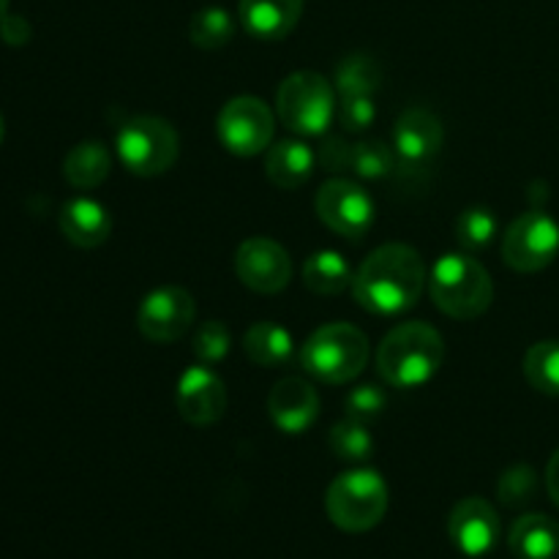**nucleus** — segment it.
<instances>
[{
    "label": "nucleus",
    "instance_id": "f03ea898",
    "mask_svg": "<svg viewBox=\"0 0 559 559\" xmlns=\"http://www.w3.org/2000/svg\"><path fill=\"white\" fill-rule=\"evenodd\" d=\"M445 342L426 322H402L391 328L377 347V371L391 388H420L440 371Z\"/></svg>",
    "mask_w": 559,
    "mask_h": 559
},
{
    "label": "nucleus",
    "instance_id": "473e14b6",
    "mask_svg": "<svg viewBox=\"0 0 559 559\" xmlns=\"http://www.w3.org/2000/svg\"><path fill=\"white\" fill-rule=\"evenodd\" d=\"M377 118V107L371 96H342L338 104V123L347 134H360L369 129Z\"/></svg>",
    "mask_w": 559,
    "mask_h": 559
},
{
    "label": "nucleus",
    "instance_id": "4be33fe9",
    "mask_svg": "<svg viewBox=\"0 0 559 559\" xmlns=\"http://www.w3.org/2000/svg\"><path fill=\"white\" fill-rule=\"evenodd\" d=\"M109 169H112V158H109L107 145L96 140L80 142L63 158L66 180L82 191L98 189L109 178Z\"/></svg>",
    "mask_w": 559,
    "mask_h": 559
},
{
    "label": "nucleus",
    "instance_id": "f8f14e48",
    "mask_svg": "<svg viewBox=\"0 0 559 559\" xmlns=\"http://www.w3.org/2000/svg\"><path fill=\"white\" fill-rule=\"evenodd\" d=\"M235 273L251 293L276 295L293 278V260L276 240L249 238L235 251Z\"/></svg>",
    "mask_w": 559,
    "mask_h": 559
},
{
    "label": "nucleus",
    "instance_id": "0eeeda50",
    "mask_svg": "<svg viewBox=\"0 0 559 559\" xmlns=\"http://www.w3.org/2000/svg\"><path fill=\"white\" fill-rule=\"evenodd\" d=\"M178 131L156 115H136L118 131V156L140 178L164 175L178 162Z\"/></svg>",
    "mask_w": 559,
    "mask_h": 559
},
{
    "label": "nucleus",
    "instance_id": "6ab92c4d",
    "mask_svg": "<svg viewBox=\"0 0 559 559\" xmlns=\"http://www.w3.org/2000/svg\"><path fill=\"white\" fill-rule=\"evenodd\" d=\"M317 167V153L300 140H282L267 147L265 175L276 189H300Z\"/></svg>",
    "mask_w": 559,
    "mask_h": 559
},
{
    "label": "nucleus",
    "instance_id": "c85d7f7f",
    "mask_svg": "<svg viewBox=\"0 0 559 559\" xmlns=\"http://www.w3.org/2000/svg\"><path fill=\"white\" fill-rule=\"evenodd\" d=\"M538 495V473L530 464H513L497 480V497L506 508H524Z\"/></svg>",
    "mask_w": 559,
    "mask_h": 559
},
{
    "label": "nucleus",
    "instance_id": "20e7f679",
    "mask_svg": "<svg viewBox=\"0 0 559 559\" xmlns=\"http://www.w3.org/2000/svg\"><path fill=\"white\" fill-rule=\"evenodd\" d=\"M300 364L314 380L325 385H344L364 374L369 364V338L349 322H331L306 338Z\"/></svg>",
    "mask_w": 559,
    "mask_h": 559
},
{
    "label": "nucleus",
    "instance_id": "e433bc0d",
    "mask_svg": "<svg viewBox=\"0 0 559 559\" xmlns=\"http://www.w3.org/2000/svg\"><path fill=\"white\" fill-rule=\"evenodd\" d=\"M5 14H9V0H0V20H3Z\"/></svg>",
    "mask_w": 559,
    "mask_h": 559
},
{
    "label": "nucleus",
    "instance_id": "2f4dec72",
    "mask_svg": "<svg viewBox=\"0 0 559 559\" xmlns=\"http://www.w3.org/2000/svg\"><path fill=\"white\" fill-rule=\"evenodd\" d=\"M385 391L380 385H355L353 391L344 396V413L347 418L360 420V424H369V420L380 418L382 409H385Z\"/></svg>",
    "mask_w": 559,
    "mask_h": 559
},
{
    "label": "nucleus",
    "instance_id": "c756f323",
    "mask_svg": "<svg viewBox=\"0 0 559 559\" xmlns=\"http://www.w3.org/2000/svg\"><path fill=\"white\" fill-rule=\"evenodd\" d=\"M229 344H233L229 328L224 325L222 320H207L194 331V344H191V349H194L200 364L216 366L227 358Z\"/></svg>",
    "mask_w": 559,
    "mask_h": 559
},
{
    "label": "nucleus",
    "instance_id": "412c9836",
    "mask_svg": "<svg viewBox=\"0 0 559 559\" xmlns=\"http://www.w3.org/2000/svg\"><path fill=\"white\" fill-rule=\"evenodd\" d=\"M243 349L251 364L262 369H278L287 366L295 355L293 333L276 322H254L243 336Z\"/></svg>",
    "mask_w": 559,
    "mask_h": 559
},
{
    "label": "nucleus",
    "instance_id": "72a5a7b5",
    "mask_svg": "<svg viewBox=\"0 0 559 559\" xmlns=\"http://www.w3.org/2000/svg\"><path fill=\"white\" fill-rule=\"evenodd\" d=\"M353 153L355 145H349L344 136H325V142L320 145V153H317V162L328 173H344V169H353Z\"/></svg>",
    "mask_w": 559,
    "mask_h": 559
},
{
    "label": "nucleus",
    "instance_id": "a878e982",
    "mask_svg": "<svg viewBox=\"0 0 559 559\" xmlns=\"http://www.w3.org/2000/svg\"><path fill=\"white\" fill-rule=\"evenodd\" d=\"M235 33V22L229 16V11H224L222 5H207V9L197 11L191 16V25H189V38L194 47L205 49H222L224 44H229Z\"/></svg>",
    "mask_w": 559,
    "mask_h": 559
},
{
    "label": "nucleus",
    "instance_id": "b1692460",
    "mask_svg": "<svg viewBox=\"0 0 559 559\" xmlns=\"http://www.w3.org/2000/svg\"><path fill=\"white\" fill-rule=\"evenodd\" d=\"M382 85V69L369 55H349L336 66V91L342 96H374Z\"/></svg>",
    "mask_w": 559,
    "mask_h": 559
},
{
    "label": "nucleus",
    "instance_id": "f704fd0d",
    "mask_svg": "<svg viewBox=\"0 0 559 559\" xmlns=\"http://www.w3.org/2000/svg\"><path fill=\"white\" fill-rule=\"evenodd\" d=\"M31 36L33 27L25 16L5 14L3 20H0V38H3L5 44H11V47H22V44L31 41Z\"/></svg>",
    "mask_w": 559,
    "mask_h": 559
},
{
    "label": "nucleus",
    "instance_id": "bb28decb",
    "mask_svg": "<svg viewBox=\"0 0 559 559\" xmlns=\"http://www.w3.org/2000/svg\"><path fill=\"white\" fill-rule=\"evenodd\" d=\"M328 445H331L333 456L342 459V462H366V459L374 453V440H371V431L366 429V424L360 420H342L331 429L328 435Z\"/></svg>",
    "mask_w": 559,
    "mask_h": 559
},
{
    "label": "nucleus",
    "instance_id": "6e6552de",
    "mask_svg": "<svg viewBox=\"0 0 559 559\" xmlns=\"http://www.w3.org/2000/svg\"><path fill=\"white\" fill-rule=\"evenodd\" d=\"M216 134L233 156H260L276 134V115L257 96L229 98L216 118Z\"/></svg>",
    "mask_w": 559,
    "mask_h": 559
},
{
    "label": "nucleus",
    "instance_id": "4468645a",
    "mask_svg": "<svg viewBox=\"0 0 559 559\" xmlns=\"http://www.w3.org/2000/svg\"><path fill=\"white\" fill-rule=\"evenodd\" d=\"M448 535L453 546L467 557H484L500 540V516L484 497H467L456 502L448 519Z\"/></svg>",
    "mask_w": 559,
    "mask_h": 559
},
{
    "label": "nucleus",
    "instance_id": "f3484780",
    "mask_svg": "<svg viewBox=\"0 0 559 559\" xmlns=\"http://www.w3.org/2000/svg\"><path fill=\"white\" fill-rule=\"evenodd\" d=\"M304 16V0H238V20L260 41H282Z\"/></svg>",
    "mask_w": 559,
    "mask_h": 559
},
{
    "label": "nucleus",
    "instance_id": "aec40b11",
    "mask_svg": "<svg viewBox=\"0 0 559 559\" xmlns=\"http://www.w3.org/2000/svg\"><path fill=\"white\" fill-rule=\"evenodd\" d=\"M508 546L519 559H555L559 555V522L544 513L516 519Z\"/></svg>",
    "mask_w": 559,
    "mask_h": 559
},
{
    "label": "nucleus",
    "instance_id": "c9c22d12",
    "mask_svg": "<svg viewBox=\"0 0 559 559\" xmlns=\"http://www.w3.org/2000/svg\"><path fill=\"white\" fill-rule=\"evenodd\" d=\"M546 489H549L551 502L559 508V451L549 459V467H546Z\"/></svg>",
    "mask_w": 559,
    "mask_h": 559
},
{
    "label": "nucleus",
    "instance_id": "9b49d317",
    "mask_svg": "<svg viewBox=\"0 0 559 559\" xmlns=\"http://www.w3.org/2000/svg\"><path fill=\"white\" fill-rule=\"evenodd\" d=\"M197 304L183 287H158L145 295L136 314L140 333L153 344H173L191 331Z\"/></svg>",
    "mask_w": 559,
    "mask_h": 559
},
{
    "label": "nucleus",
    "instance_id": "f257e3e1",
    "mask_svg": "<svg viewBox=\"0 0 559 559\" xmlns=\"http://www.w3.org/2000/svg\"><path fill=\"white\" fill-rule=\"evenodd\" d=\"M424 284V257L407 243H385L371 251L358 267L353 295L360 309L377 317H393L418 304Z\"/></svg>",
    "mask_w": 559,
    "mask_h": 559
},
{
    "label": "nucleus",
    "instance_id": "cd10ccee",
    "mask_svg": "<svg viewBox=\"0 0 559 559\" xmlns=\"http://www.w3.org/2000/svg\"><path fill=\"white\" fill-rule=\"evenodd\" d=\"M497 238V216L489 207H467L456 218V240L464 251H484Z\"/></svg>",
    "mask_w": 559,
    "mask_h": 559
},
{
    "label": "nucleus",
    "instance_id": "393cba45",
    "mask_svg": "<svg viewBox=\"0 0 559 559\" xmlns=\"http://www.w3.org/2000/svg\"><path fill=\"white\" fill-rule=\"evenodd\" d=\"M524 377L535 391L559 396V342H538L524 355Z\"/></svg>",
    "mask_w": 559,
    "mask_h": 559
},
{
    "label": "nucleus",
    "instance_id": "7ed1b4c3",
    "mask_svg": "<svg viewBox=\"0 0 559 559\" xmlns=\"http://www.w3.org/2000/svg\"><path fill=\"white\" fill-rule=\"evenodd\" d=\"M429 293L442 314L453 320H475L486 314L495 300V282L469 251H451L431 267Z\"/></svg>",
    "mask_w": 559,
    "mask_h": 559
},
{
    "label": "nucleus",
    "instance_id": "a211bd4d",
    "mask_svg": "<svg viewBox=\"0 0 559 559\" xmlns=\"http://www.w3.org/2000/svg\"><path fill=\"white\" fill-rule=\"evenodd\" d=\"M58 224L63 238L74 243L76 249H98L102 243H107L109 233H112L109 211L91 197H74V200L66 202Z\"/></svg>",
    "mask_w": 559,
    "mask_h": 559
},
{
    "label": "nucleus",
    "instance_id": "4c0bfd02",
    "mask_svg": "<svg viewBox=\"0 0 559 559\" xmlns=\"http://www.w3.org/2000/svg\"><path fill=\"white\" fill-rule=\"evenodd\" d=\"M3 134H5V123H3V115H0V142H3Z\"/></svg>",
    "mask_w": 559,
    "mask_h": 559
},
{
    "label": "nucleus",
    "instance_id": "5701e85b",
    "mask_svg": "<svg viewBox=\"0 0 559 559\" xmlns=\"http://www.w3.org/2000/svg\"><path fill=\"white\" fill-rule=\"evenodd\" d=\"M353 278V267L338 251H314L304 262V287L314 295H342Z\"/></svg>",
    "mask_w": 559,
    "mask_h": 559
},
{
    "label": "nucleus",
    "instance_id": "423d86ee",
    "mask_svg": "<svg viewBox=\"0 0 559 559\" xmlns=\"http://www.w3.org/2000/svg\"><path fill=\"white\" fill-rule=\"evenodd\" d=\"M336 115L331 82L317 71H295L276 91V118L300 136L325 134Z\"/></svg>",
    "mask_w": 559,
    "mask_h": 559
},
{
    "label": "nucleus",
    "instance_id": "39448f33",
    "mask_svg": "<svg viewBox=\"0 0 559 559\" xmlns=\"http://www.w3.org/2000/svg\"><path fill=\"white\" fill-rule=\"evenodd\" d=\"M391 495L377 469H349L325 491L328 519L344 533H369L385 519Z\"/></svg>",
    "mask_w": 559,
    "mask_h": 559
},
{
    "label": "nucleus",
    "instance_id": "2eb2a0df",
    "mask_svg": "<svg viewBox=\"0 0 559 559\" xmlns=\"http://www.w3.org/2000/svg\"><path fill=\"white\" fill-rule=\"evenodd\" d=\"M267 413L273 426L284 435H304L320 418L317 388L304 377H284L267 396Z\"/></svg>",
    "mask_w": 559,
    "mask_h": 559
},
{
    "label": "nucleus",
    "instance_id": "9d476101",
    "mask_svg": "<svg viewBox=\"0 0 559 559\" xmlns=\"http://www.w3.org/2000/svg\"><path fill=\"white\" fill-rule=\"evenodd\" d=\"M317 216L336 235L358 240L374 224V202L353 180L333 178L317 191Z\"/></svg>",
    "mask_w": 559,
    "mask_h": 559
},
{
    "label": "nucleus",
    "instance_id": "ddd939ff",
    "mask_svg": "<svg viewBox=\"0 0 559 559\" xmlns=\"http://www.w3.org/2000/svg\"><path fill=\"white\" fill-rule=\"evenodd\" d=\"M175 407L186 424L200 426V429L222 420L227 413V388L222 377L205 364L186 369L175 391Z\"/></svg>",
    "mask_w": 559,
    "mask_h": 559
},
{
    "label": "nucleus",
    "instance_id": "dca6fc26",
    "mask_svg": "<svg viewBox=\"0 0 559 559\" xmlns=\"http://www.w3.org/2000/svg\"><path fill=\"white\" fill-rule=\"evenodd\" d=\"M442 142H445L442 120L429 109H407L393 129V151L407 167L429 164L442 151Z\"/></svg>",
    "mask_w": 559,
    "mask_h": 559
},
{
    "label": "nucleus",
    "instance_id": "7c9ffc66",
    "mask_svg": "<svg viewBox=\"0 0 559 559\" xmlns=\"http://www.w3.org/2000/svg\"><path fill=\"white\" fill-rule=\"evenodd\" d=\"M393 153L382 140H366L355 145L353 153V173L366 180H380L391 175Z\"/></svg>",
    "mask_w": 559,
    "mask_h": 559
},
{
    "label": "nucleus",
    "instance_id": "1a4fd4ad",
    "mask_svg": "<svg viewBox=\"0 0 559 559\" xmlns=\"http://www.w3.org/2000/svg\"><path fill=\"white\" fill-rule=\"evenodd\" d=\"M559 254V224L549 213L527 211L502 235V260L516 273H538Z\"/></svg>",
    "mask_w": 559,
    "mask_h": 559
}]
</instances>
